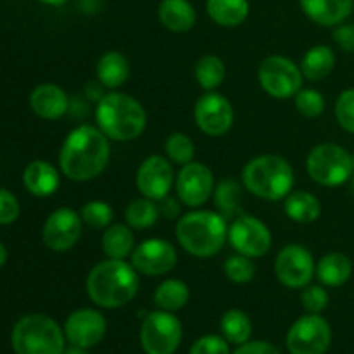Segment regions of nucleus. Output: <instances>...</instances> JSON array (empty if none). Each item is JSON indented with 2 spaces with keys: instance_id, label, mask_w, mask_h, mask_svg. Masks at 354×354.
Wrapping results in <instances>:
<instances>
[{
  "instance_id": "nucleus-15",
  "label": "nucleus",
  "mask_w": 354,
  "mask_h": 354,
  "mask_svg": "<svg viewBox=\"0 0 354 354\" xmlns=\"http://www.w3.org/2000/svg\"><path fill=\"white\" fill-rule=\"evenodd\" d=\"M176 249L162 239H147L131 252V265L138 273L147 277H161L176 266Z\"/></svg>"
},
{
  "instance_id": "nucleus-20",
  "label": "nucleus",
  "mask_w": 354,
  "mask_h": 354,
  "mask_svg": "<svg viewBox=\"0 0 354 354\" xmlns=\"http://www.w3.org/2000/svg\"><path fill=\"white\" fill-rule=\"evenodd\" d=\"M303 12L320 26H337L351 16L354 0H299Z\"/></svg>"
},
{
  "instance_id": "nucleus-5",
  "label": "nucleus",
  "mask_w": 354,
  "mask_h": 354,
  "mask_svg": "<svg viewBox=\"0 0 354 354\" xmlns=\"http://www.w3.org/2000/svg\"><path fill=\"white\" fill-rule=\"evenodd\" d=\"M242 183L259 199H286L294 187V169L282 156L263 154L244 166Z\"/></svg>"
},
{
  "instance_id": "nucleus-49",
  "label": "nucleus",
  "mask_w": 354,
  "mask_h": 354,
  "mask_svg": "<svg viewBox=\"0 0 354 354\" xmlns=\"http://www.w3.org/2000/svg\"><path fill=\"white\" fill-rule=\"evenodd\" d=\"M353 168H354V154H353Z\"/></svg>"
},
{
  "instance_id": "nucleus-28",
  "label": "nucleus",
  "mask_w": 354,
  "mask_h": 354,
  "mask_svg": "<svg viewBox=\"0 0 354 354\" xmlns=\"http://www.w3.org/2000/svg\"><path fill=\"white\" fill-rule=\"evenodd\" d=\"M135 248V235L131 227L113 225L102 235V251L109 259H124L131 256Z\"/></svg>"
},
{
  "instance_id": "nucleus-30",
  "label": "nucleus",
  "mask_w": 354,
  "mask_h": 354,
  "mask_svg": "<svg viewBox=\"0 0 354 354\" xmlns=\"http://www.w3.org/2000/svg\"><path fill=\"white\" fill-rule=\"evenodd\" d=\"M214 206L225 218L242 214V187L235 180H223L214 187Z\"/></svg>"
},
{
  "instance_id": "nucleus-4",
  "label": "nucleus",
  "mask_w": 354,
  "mask_h": 354,
  "mask_svg": "<svg viewBox=\"0 0 354 354\" xmlns=\"http://www.w3.org/2000/svg\"><path fill=\"white\" fill-rule=\"evenodd\" d=\"M175 232L178 244L196 258L218 254L228 239L227 218L207 209L187 213L178 220Z\"/></svg>"
},
{
  "instance_id": "nucleus-21",
  "label": "nucleus",
  "mask_w": 354,
  "mask_h": 354,
  "mask_svg": "<svg viewBox=\"0 0 354 354\" xmlns=\"http://www.w3.org/2000/svg\"><path fill=\"white\" fill-rule=\"evenodd\" d=\"M24 187L37 197H48L59 189V173L50 162L33 161L26 166L23 173Z\"/></svg>"
},
{
  "instance_id": "nucleus-48",
  "label": "nucleus",
  "mask_w": 354,
  "mask_h": 354,
  "mask_svg": "<svg viewBox=\"0 0 354 354\" xmlns=\"http://www.w3.org/2000/svg\"><path fill=\"white\" fill-rule=\"evenodd\" d=\"M353 194H354V178H353Z\"/></svg>"
},
{
  "instance_id": "nucleus-3",
  "label": "nucleus",
  "mask_w": 354,
  "mask_h": 354,
  "mask_svg": "<svg viewBox=\"0 0 354 354\" xmlns=\"http://www.w3.org/2000/svg\"><path fill=\"white\" fill-rule=\"evenodd\" d=\"M99 130L109 140L130 142L140 137L147 127V113L133 97L121 92L104 93L95 109Z\"/></svg>"
},
{
  "instance_id": "nucleus-26",
  "label": "nucleus",
  "mask_w": 354,
  "mask_h": 354,
  "mask_svg": "<svg viewBox=\"0 0 354 354\" xmlns=\"http://www.w3.org/2000/svg\"><path fill=\"white\" fill-rule=\"evenodd\" d=\"M335 66V54L327 45H315L301 59V71L310 82H322L327 78Z\"/></svg>"
},
{
  "instance_id": "nucleus-9",
  "label": "nucleus",
  "mask_w": 354,
  "mask_h": 354,
  "mask_svg": "<svg viewBox=\"0 0 354 354\" xmlns=\"http://www.w3.org/2000/svg\"><path fill=\"white\" fill-rule=\"evenodd\" d=\"M258 80L261 88L270 97L289 99L296 97L303 86V71L283 55H270L259 64Z\"/></svg>"
},
{
  "instance_id": "nucleus-13",
  "label": "nucleus",
  "mask_w": 354,
  "mask_h": 354,
  "mask_svg": "<svg viewBox=\"0 0 354 354\" xmlns=\"http://www.w3.org/2000/svg\"><path fill=\"white\" fill-rule=\"evenodd\" d=\"M194 118L203 133L209 137H221L234 124V107L221 93L206 92L196 102Z\"/></svg>"
},
{
  "instance_id": "nucleus-39",
  "label": "nucleus",
  "mask_w": 354,
  "mask_h": 354,
  "mask_svg": "<svg viewBox=\"0 0 354 354\" xmlns=\"http://www.w3.org/2000/svg\"><path fill=\"white\" fill-rule=\"evenodd\" d=\"M301 304L308 313L318 315L327 308L328 294L322 286H306L301 294Z\"/></svg>"
},
{
  "instance_id": "nucleus-40",
  "label": "nucleus",
  "mask_w": 354,
  "mask_h": 354,
  "mask_svg": "<svg viewBox=\"0 0 354 354\" xmlns=\"http://www.w3.org/2000/svg\"><path fill=\"white\" fill-rule=\"evenodd\" d=\"M189 354H230L228 341L221 335H204L194 342Z\"/></svg>"
},
{
  "instance_id": "nucleus-42",
  "label": "nucleus",
  "mask_w": 354,
  "mask_h": 354,
  "mask_svg": "<svg viewBox=\"0 0 354 354\" xmlns=\"http://www.w3.org/2000/svg\"><path fill=\"white\" fill-rule=\"evenodd\" d=\"M334 41L346 52H354V23L337 24L334 30Z\"/></svg>"
},
{
  "instance_id": "nucleus-35",
  "label": "nucleus",
  "mask_w": 354,
  "mask_h": 354,
  "mask_svg": "<svg viewBox=\"0 0 354 354\" xmlns=\"http://www.w3.org/2000/svg\"><path fill=\"white\" fill-rule=\"evenodd\" d=\"M82 216L83 223L88 225L90 228H95V230H102V228L109 227V223L113 221V207L109 206L104 201H88L85 206L82 207Z\"/></svg>"
},
{
  "instance_id": "nucleus-12",
  "label": "nucleus",
  "mask_w": 354,
  "mask_h": 354,
  "mask_svg": "<svg viewBox=\"0 0 354 354\" xmlns=\"http://www.w3.org/2000/svg\"><path fill=\"white\" fill-rule=\"evenodd\" d=\"M275 273L280 283L289 289H304L317 273V265L304 245L289 244L277 254Z\"/></svg>"
},
{
  "instance_id": "nucleus-8",
  "label": "nucleus",
  "mask_w": 354,
  "mask_h": 354,
  "mask_svg": "<svg viewBox=\"0 0 354 354\" xmlns=\"http://www.w3.org/2000/svg\"><path fill=\"white\" fill-rule=\"evenodd\" d=\"M182 322L169 311H152L142 322L140 342L147 354H173L182 342Z\"/></svg>"
},
{
  "instance_id": "nucleus-44",
  "label": "nucleus",
  "mask_w": 354,
  "mask_h": 354,
  "mask_svg": "<svg viewBox=\"0 0 354 354\" xmlns=\"http://www.w3.org/2000/svg\"><path fill=\"white\" fill-rule=\"evenodd\" d=\"M180 201V199H178ZM175 199V197L166 196L165 199L158 201V207H159V214L166 218V220H176L180 216V203Z\"/></svg>"
},
{
  "instance_id": "nucleus-24",
  "label": "nucleus",
  "mask_w": 354,
  "mask_h": 354,
  "mask_svg": "<svg viewBox=\"0 0 354 354\" xmlns=\"http://www.w3.org/2000/svg\"><path fill=\"white\" fill-rule=\"evenodd\" d=\"M130 76V64L121 52H106L97 62V80L104 88H118Z\"/></svg>"
},
{
  "instance_id": "nucleus-17",
  "label": "nucleus",
  "mask_w": 354,
  "mask_h": 354,
  "mask_svg": "<svg viewBox=\"0 0 354 354\" xmlns=\"http://www.w3.org/2000/svg\"><path fill=\"white\" fill-rule=\"evenodd\" d=\"M82 216L71 207H59L44 225V242L52 251H68L82 237Z\"/></svg>"
},
{
  "instance_id": "nucleus-25",
  "label": "nucleus",
  "mask_w": 354,
  "mask_h": 354,
  "mask_svg": "<svg viewBox=\"0 0 354 354\" xmlns=\"http://www.w3.org/2000/svg\"><path fill=\"white\" fill-rule=\"evenodd\" d=\"M286 214L296 223H313L320 218L322 204L315 194L306 192V190H296L290 192L286 197V204H283Z\"/></svg>"
},
{
  "instance_id": "nucleus-38",
  "label": "nucleus",
  "mask_w": 354,
  "mask_h": 354,
  "mask_svg": "<svg viewBox=\"0 0 354 354\" xmlns=\"http://www.w3.org/2000/svg\"><path fill=\"white\" fill-rule=\"evenodd\" d=\"M335 118L341 128L354 133V88H348L337 97L335 102Z\"/></svg>"
},
{
  "instance_id": "nucleus-14",
  "label": "nucleus",
  "mask_w": 354,
  "mask_h": 354,
  "mask_svg": "<svg viewBox=\"0 0 354 354\" xmlns=\"http://www.w3.org/2000/svg\"><path fill=\"white\" fill-rule=\"evenodd\" d=\"M175 187L180 203L189 207H199L214 192L213 171L203 162L190 161L180 169Z\"/></svg>"
},
{
  "instance_id": "nucleus-41",
  "label": "nucleus",
  "mask_w": 354,
  "mask_h": 354,
  "mask_svg": "<svg viewBox=\"0 0 354 354\" xmlns=\"http://www.w3.org/2000/svg\"><path fill=\"white\" fill-rule=\"evenodd\" d=\"M19 216V203L9 190L0 189V225H10Z\"/></svg>"
},
{
  "instance_id": "nucleus-37",
  "label": "nucleus",
  "mask_w": 354,
  "mask_h": 354,
  "mask_svg": "<svg viewBox=\"0 0 354 354\" xmlns=\"http://www.w3.org/2000/svg\"><path fill=\"white\" fill-rule=\"evenodd\" d=\"M296 109L304 118H318L325 111V97L315 88H301L296 93Z\"/></svg>"
},
{
  "instance_id": "nucleus-2",
  "label": "nucleus",
  "mask_w": 354,
  "mask_h": 354,
  "mask_svg": "<svg viewBox=\"0 0 354 354\" xmlns=\"http://www.w3.org/2000/svg\"><path fill=\"white\" fill-rule=\"evenodd\" d=\"M137 292V270L123 259H106L93 266L86 277V294L100 308L116 310L133 301Z\"/></svg>"
},
{
  "instance_id": "nucleus-36",
  "label": "nucleus",
  "mask_w": 354,
  "mask_h": 354,
  "mask_svg": "<svg viewBox=\"0 0 354 354\" xmlns=\"http://www.w3.org/2000/svg\"><path fill=\"white\" fill-rule=\"evenodd\" d=\"M225 275L230 282L234 283H248L254 279L256 275V266L252 263L251 258L248 256H230V258L225 261Z\"/></svg>"
},
{
  "instance_id": "nucleus-23",
  "label": "nucleus",
  "mask_w": 354,
  "mask_h": 354,
  "mask_svg": "<svg viewBox=\"0 0 354 354\" xmlns=\"http://www.w3.org/2000/svg\"><path fill=\"white\" fill-rule=\"evenodd\" d=\"M324 286L327 287H341L351 279L353 275V263L342 252H330V254H325L324 258L318 261L317 265V273Z\"/></svg>"
},
{
  "instance_id": "nucleus-31",
  "label": "nucleus",
  "mask_w": 354,
  "mask_h": 354,
  "mask_svg": "<svg viewBox=\"0 0 354 354\" xmlns=\"http://www.w3.org/2000/svg\"><path fill=\"white\" fill-rule=\"evenodd\" d=\"M221 335L227 339L230 344H244L251 337V320L248 315L241 310H228L227 313L221 317L220 322Z\"/></svg>"
},
{
  "instance_id": "nucleus-32",
  "label": "nucleus",
  "mask_w": 354,
  "mask_h": 354,
  "mask_svg": "<svg viewBox=\"0 0 354 354\" xmlns=\"http://www.w3.org/2000/svg\"><path fill=\"white\" fill-rule=\"evenodd\" d=\"M225 62L218 55H204L196 64V80L206 92H214L225 82Z\"/></svg>"
},
{
  "instance_id": "nucleus-6",
  "label": "nucleus",
  "mask_w": 354,
  "mask_h": 354,
  "mask_svg": "<svg viewBox=\"0 0 354 354\" xmlns=\"http://www.w3.org/2000/svg\"><path fill=\"white\" fill-rule=\"evenodd\" d=\"M12 349L16 354H62L66 335L52 318L28 315L12 330Z\"/></svg>"
},
{
  "instance_id": "nucleus-43",
  "label": "nucleus",
  "mask_w": 354,
  "mask_h": 354,
  "mask_svg": "<svg viewBox=\"0 0 354 354\" xmlns=\"http://www.w3.org/2000/svg\"><path fill=\"white\" fill-rule=\"evenodd\" d=\"M234 354H280L279 349L275 346H272L270 342L265 341H252V342H244V344L239 346V349Z\"/></svg>"
},
{
  "instance_id": "nucleus-10",
  "label": "nucleus",
  "mask_w": 354,
  "mask_h": 354,
  "mask_svg": "<svg viewBox=\"0 0 354 354\" xmlns=\"http://www.w3.org/2000/svg\"><path fill=\"white\" fill-rule=\"evenodd\" d=\"M330 342V325L324 317L313 313L294 322L286 339L290 354H325Z\"/></svg>"
},
{
  "instance_id": "nucleus-1",
  "label": "nucleus",
  "mask_w": 354,
  "mask_h": 354,
  "mask_svg": "<svg viewBox=\"0 0 354 354\" xmlns=\"http://www.w3.org/2000/svg\"><path fill=\"white\" fill-rule=\"evenodd\" d=\"M109 158V138L99 127L82 124L66 137L59 154V165L62 173L73 182H88L107 168Z\"/></svg>"
},
{
  "instance_id": "nucleus-45",
  "label": "nucleus",
  "mask_w": 354,
  "mask_h": 354,
  "mask_svg": "<svg viewBox=\"0 0 354 354\" xmlns=\"http://www.w3.org/2000/svg\"><path fill=\"white\" fill-rule=\"evenodd\" d=\"M62 354H88L86 353V349L83 348H76V346H71L69 349H64V353Z\"/></svg>"
},
{
  "instance_id": "nucleus-34",
  "label": "nucleus",
  "mask_w": 354,
  "mask_h": 354,
  "mask_svg": "<svg viewBox=\"0 0 354 354\" xmlns=\"http://www.w3.org/2000/svg\"><path fill=\"white\" fill-rule=\"evenodd\" d=\"M165 151L169 161L182 166L192 161L194 154H196V147H194L192 138L187 137L182 131H175V133H171L166 138Z\"/></svg>"
},
{
  "instance_id": "nucleus-18",
  "label": "nucleus",
  "mask_w": 354,
  "mask_h": 354,
  "mask_svg": "<svg viewBox=\"0 0 354 354\" xmlns=\"http://www.w3.org/2000/svg\"><path fill=\"white\" fill-rule=\"evenodd\" d=\"M107 330V322L97 310L83 308L73 311L64 324V335L68 342L76 348L88 349L99 344Z\"/></svg>"
},
{
  "instance_id": "nucleus-22",
  "label": "nucleus",
  "mask_w": 354,
  "mask_h": 354,
  "mask_svg": "<svg viewBox=\"0 0 354 354\" xmlns=\"http://www.w3.org/2000/svg\"><path fill=\"white\" fill-rule=\"evenodd\" d=\"M159 21L165 28L175 33H185L196 24V9L189 0H161Z\"/></svg>"
},
{
  "instance_id": "nucleus-7",
  "label": "nucleus",
  "mask_w": 354,
  "mask_h": 354,
  "mask_svg": "<svg viewBox=\"0 0 354 354\" xmlns=\"http://www.w3.org/2000/svg\"><path fill=\"white\" fill-rule=\"evenodd\" d=\"M306 169L311 180L324 187H339L354 175L353 154L332 142L311 149L306 159Z\"/></svg>"
},
{
  "instance_id": "nucleus-33",
  "label": "nucleus",
  "mask_w": 354,
  "mask_h": 354,
  "mask_svg": "<svg viewBox=\"0 0 354 354\" xmlns=\"http://www.w3.org/2000/svg\"><path fill=\"white\" fill-rule=\"evenodd\" d=\"M124 216H127L128 227L135 228V230H145V228L156 225L161 214H159V207L154 201L142 197V199H135L128 204Z\"/></svg>"
},
{
  "instance_id": "nucleus-19",
  "label": "nucleus",
  "mask_w": 354,
  "mask_h": 354,
  "mask_svg": "<svg viewBox=\"0 0 354 354\" xmlns=\"http://www.w3.org/2000/svg\"><path fill=\"white\" fill-rule=\"evenodd\" d=\"M30 106L33 113L44 120H59L68 113L69 100L61 86L44 83L31 92Z\"/></svg>"
},
{
  "instance_id": "nucleus-11",
  "label": "nucleus",
  "mask_w": 354,
  "mask_h": 354,
  "mask_svg": "<svg viewBox=\"0 0 354 354\" xmlns=\"http://www.w3.org/2000/svg\"><path fill=\"white\" fill-rule=\"evenodd\" d=\"M228 242L239 254L261 258L272 248V232L256 216L241 214L228 227Z\"/></svg>"
},
{
  "instance_id": "nucleus-47",
  "label": "nucleus",
  "mask_w": 354,
  "mask_h": 354,
  "mask_svg": "<svg viewBox=\"0 0 354 354\" xmlns=\"http://www.w3.org/2000/svg\"><path fill=\"white\" fill-rule=\"evenodd\" d=\"M44 3H48V6H61V3H64L66 0H41Z\"/></svg>"
},
{
  "instance_id": "nucleus-16",
  "label": "nucleus",
  "mask_w": 354,
  "mask_h": 354,
  "mask_svg": "<svg viewBox=\"0 0 354 354\" xmlns=\"http://www.w3.org/2000/svg\"><path fill=\"white\" fill-rule=\"evenodd\" d=\"M173 182H175V173L171 162L159 154L145 158L138 166L135 176V183L142 196L152 201L165 199L171 190Z\"/></svg>"
},
{
  "instance_id": "nucleus-29",
  "label": "nucleus",
  "mask_w": 354,
  "mask_h": 354,
  "mask_svg": "<svg viewBox=\"0 0 354 354\" xmlns=\"http://www.w3.org/2000/svg\"><path fill=\"white\" fill-rule=\"evenodd\" d=\"M189 286H187L183 280L168 279L162 283H159V287L156 289L154 303L159 310L175 313V311L182 310V308L189 303Z\"/></svg>"
},
{
  "instance_id": "nucleus-27",
  "label": "nucleus",
  "mask_w": 354,
  "mask_h": 354,
  "mask_svg": "<svg viewBox=\"0 0 354 354\" xmlns=\"http://www.w3.org/2000/svg\"><path fill=\"white\" fill-rule=\"evenodd\" d=\"M207 14L216 24L234 28L249 16V0H207Z\"/></svg>"
},
{
  "instance_id": "nucleus-46",
  "label": "nucleus",
  "mask_w": 354,
  "mask_h": 354,
  "mask_svg": "<svg viewBox=\"0 0 354 354\" xmlns=\"http://www.w3.org/2000/svg\"><path fill=\"white\" fill-rule=\"evenodd\" d=\"M6 261H7V251H6V248H3L2 242H0V268L6 265Z\"/></svg>"
}]
</instances>
